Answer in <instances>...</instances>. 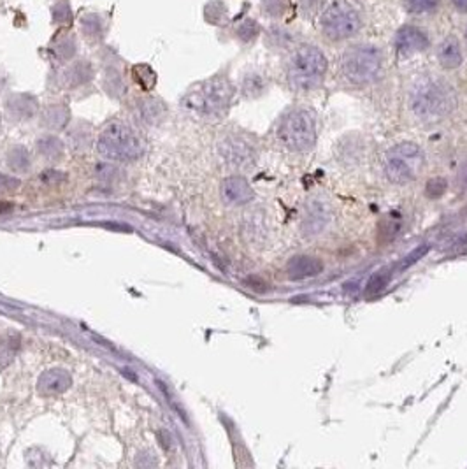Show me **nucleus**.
Instances as JSON below:
<instances>
[{"label": "nucleus", "mask_w": 467, "mask_h": 469, "mask_svg": "<svg viewBox=\"0 0 467 469\" xmlns=\"http://www.w3.org/2000/svg\"><path fill=\"white\" fill-rule=\"evenodd\" d=\"M234 97V86L224 76H215L197 83L181 98L185 111L202 118H216L228 109Z\"/></svg>", "instance_id": "f257e3e1"}, {"label": "nucleus", "mask_w": 467, "mask_h": 469, "mask_svg": "<svg viewBox=\"0 0 467 469\" xmlns=\"http://www.w3.org/2000/svg\"><path fill=\"white\" fill-rule=\"evenodd\" d=\"M455 92L448 83L423 78L411 90V109L422 122H438L455 109Z\"/></svg>", "instance_id": "f03ea898"}, {"label": "nucleus", "mask_w": 467, "mask_h": 469, "mask_svg": "<svg viewBox=\"0 0 467 469\" xmlns=\"http://www.w3.org/2000/svg\"><path fill=\"white\" fill-rule=\"evenodd\" d=\"M327 72V58L317 46L304 44L295 49L289 62L286 78L297 92L315 90L321 85Z\"/></svg>", "instance_id": "7ed1b4c3"}, {"label": "nucleus", "mask_w": 467, "mask_h": 469, "mask_svg": "<svg viewBox=\"0 0 467 469\" xmlns=\"http://www.w3.org/2000/svg\"><path fill=\"white\" fill-rule=\"evenodd\" d=\"M144 144L137 132L123 122H111L97 139V151L114 162H132L142 155Z\"/></svg>", "instance_id": "20e7f679"}, {"label": "nucleus", "mask_w": 467, "mask_h": 469, "mask_svg": "<svg viewBox=\"0 0 467 469\" xmlns=\"http://www.w3.org/2000/svg\"><path fill=\"white\" fill-rule=\"evenodd\" d=\"M339 67L346 81L364 86L374 83L382 76L383 57L376 46L357 44L346 49Z\"/></svg>", "instance_id": "39448f33"}, {"label": "nucleus", "mask_w": 467, "mask_h": 469, "mask_svg": "<svg viewBox=\"0 0 467 469\" xmlns=\"http://www.w3.org/2000/svg\"><path fill=\"white\" fill-rule=\"evenodd\" d=\"M425 165L422 148L414 143H401L386 151L385 172L392 183L404 185L416 180Z\"/></svg>", "instance_id": "423d86ee"}, {"label": "nucleus", "mask_w": 467, "mask_h": 469, "mask_svg": "<svg viewBox=\"0 0 467 469\" xmlns=\"http://www.w3.org/2000/svg\"><path fill=\"white\" fill-rule=\"evenodd\" d=\"M278 137L292 151H308L317 141V122L311 111L293 109L283 116L278 126Z\"/></svg>", "instance_id": "0eeeda50"}, {"label": "nucleus", "mask_w": 467, "mask_h": 469, "mask_svg": "<svg viewBox=\"0 0 467 469\" xmlns=\"http://www.w3.org/2000/svg\"><path fill=\"white\" fill-rule=\"evenodd\" d=\"M321 32L332 41H343L360 30V12L348 0H334L320 18Z\"/></svg>", "instance_id": "6e6552de"}, {"label": "nucleus", "mask_w": 467, "mask_h": 469, "mask_svg": "<svg viewBox=\"0 0 467 469\" xmlns=\"http://www.w3.org/2000/svg\"><path fill=\"white\" fill-rule=\"evenodd\" d=\"M219 155L232 168L244 169L255 162V150L246 139L239 135H228L219 143Z\"/></svg>", "instance_id": "1a4fd4ad"}, {"label": "nucleus", "mask_w": 467, "mask_h": 469, "mask_svg": "<svg viewBox=\"0 0 467 469\" xmlns=\"http://www.w3.org/2000/svg\"><path fill=\"white\" fill-rule=\"evenodd\" d=\"M330 217H332V213L325 200H309L304 209V217H302V232L306 236H318L327 229Z\"/></svg>", "instance_id": "9d476101"}, {"label": "nucleus", "mask_w": 467, "mask_h": 469, "mask_svg": "<svg viewBox=\"0 0 467 469\" xmlns=\"http://www.w3.org/2000/svg\"><path fill=\"white\" fill-rule=\"evenodd\" d=\"M429 46V37L425 32H422L416 27H402L397 34H395V49L402 57H410V55L420 53Z\"/></svg>", "instance_id": "9b49d317"}, {"label": "nucleus", "mask_w": 467, "mask_h": 469, "mask_svg": "<svg viewBox=\"0 0 467 469\" xmlns=\"http://www.w3.org/2000/svg\"><path fill=\"white\" fill-rule=\"evenodd\" d=\"M222 199L228 206H243L253 199V190L243 176H230L222 183Z\"/></svg>", "instance_id": "f8f14e48"}, {"label": "nucleus", "mask_w": 467, "mask_h": 469, "mask_svg": "<svg viewBox=\"0 0 467 469\" xmlns=\"http://www.w3.org/2000/svg\"><path fill=\"white\" fill-rule=\"evenodd\" d=\"M72 384L69 373L66 369L55 367V369H48L39 376L37 381V388L42 396H58L62 392H66Z\"/></svg>", "instance_id": "ddd939ff"}, {"label": "nucleus", "mask_w": 467, "mask_h": 469, "mask_svg": "<svg viewBox=\"0 0 467 469\" xmlns=\"http://www.w3.org/2000/svg\"><path fill=\"white\" fill-rule=\"evenodd\" d=\"M5 111L11 118L23 122V120L34 118L39 113V103L34 95L12 94L5 100Z\"/></svg>", "instance_id": "4468645a"}, {"label": "nucleus", "mask_w": 467, "mask_h": 469, "mask_svg": "<svg viewBox=\"0 0 467 469\" xmlns=\"http://www.w3.org/2000/svg\"><path fill=\"white\" fill-rule=\"evenodd\" d=\"M94 78V67L88 60H70L69 66L62 70L60 81L66 88H79Z\"/></svg>", "instance_id": "2eb2a0df"}, {"label": "nucleus", "mask_w": 467, "mask_h": 469, "mask_svg": "<svg viewBox=\"0 0 467 469\" xmlns=\"http://www.w3.org/2000/svg\"><path fill=\"white\" fill-rule=\"evenodd\" d=\"M323 271V262L311 255H295L286 264V274L290 280H308L318 276Z\"/></svg>", "instance_id": "dca6fc26"}, {"label": "nucleus", "mask_w": 467, "mask_h": 469, "mask_svg": "<svg viewBox=\"0 0 467 469\" xmlns=\"http://www.w3.org/2000/svg\"><path fill=\"white\" fill-rule=\"evenodd\" d=\"M79 27H81V36L85 37L88 44H98V42L104 41L107 34V21L98 12L83 14L81 20H79Z\"/></svg>", "instance_id": "f3484780"}, {"label": "nucleus", "mask_w": 467, "mask_h": 469, "mask_svg": "<svg viewBox=\"0 0 467 469\" xmlns=\"http://www.w3.org/2000/svg\"><path fill=\"white\" fill-rule=\"evenodd\" d=\"M49 53L58 64H69L77 55V41L70 32L58 34L49 46Z\"/></svg>", "instance_id": "a211bd4d"}, {"label": "nucleus", "mask_w": 467, "mask_h": 469, "mask_svg": "<svg viewBox=\"0 0 467 469\" xmlns=\"http://www.w3.org/2000/svg\"><path fill=\"white\" fill-rule=\"evenodd\" d=\"M438 60L444 69H457L462 64V49L455 37H446L438 48Z\"/></svg>", "instance_id": "6ab92c4d"}, {"label": "nucleus", "mask_w": 467, "mask_h": 469, "mask_svg": "<svg viewBox=\"0 0 467 469\" xmlns=\"http://www.w3.org/2000/svg\"><path fill=\"white\" fill-rule=\"evenodd\" d=\"M135 113L141 118V122L153 125V123H159L162 120L165 109H163V104L160 100L150 97L139 100L137 106H135Z\"/></svg>", "instance_id": "aec40b11"}, {"label": "nucleus", "mask_w": 467, "mask_h": 469, "mask_svg": "<svg viewBox=\"0 0 467 469\" xmlns=\"http://www.w3.org/2000/svg\"><path fill=\"white\" fill-rule=\"evenodd\" d=\"M69 120V109L64 104H49L41 113V122L46 129L57 131L66 125Z\"/></svg>", "instance_id": "412c9836"}, {"label": "nucleus", "mask_w": 467, "mask_h": 469, "mask_svg": "<svg viewBox=\"0 0 467 469\" xmlns=\"http://www.w3.org/2000/svg\"><path fill=\"white\" fill-rule=\"evenodd\" d=\"M37 150H39V153H41L42 157H46V159L55 160L58 159V157H62V153H64V144H62L60 139L55 137V135H44V137H41L37 141Z\"/></svg>", "instance_id": "4be33fe9"}, {"label": "nucleus", "mask_w": 467, "mask_h": 469, "mask_svg": "<svg viewBox=\"0 0 467 469\" xmlns=\"http://www.w3.org/2000/svg\"><path fill=\"white\" fill-rule=\"evenodd\" d=\"M20 348V339L18 336H5L0 338V369L8 367L12 362L14 355Z\"/></svg>", "instance_id": "5701e85b"}, {"label": "nucleus", "mask_w": 467, "mask_h": 469, "mask_svg": "<svg viewBox=\"0 0 467 469\" xmlns=\"http://www.w3.org/2000/svg\"><path fill=\"white\" fill-rule=\"evenodd\" d=\"M390 278H392V273H390V269H386V267L385 269L376 271V273L369 278V282H367V286H366L367 297H374V295H378L379 292H383L385 286L388 285V282H390Z\"/></svg>", "instance_id": "b1692460"}, {"label": "nucleus", "mask_w": 467, "mask_h": 469, "mask_svg": "<svg viewBox=\"0 0 467 469\" xmlns=\"http://www.w3.org/2000/svg\"><path fill=\"white\" fill-rule=\"evenodd\" d=\"M8 165L14 172L27 171V169H29V165H30L29 151L25 150L23 146L12 148V150L8 153Z\"/></svg>", "instance_id": "393cba45"}, {"label": "nucleus", "mask_w": 467, "mask_h": 469, "mask_svg": "<svg viewBox=\"0 0 467 469\" xmlns=\"http://www.w3.org/2000/svg\"><path fill=\"white\" fill-rule=\"evenodd\" d=\"M51 14H53V23H57L58 27H67L72 23V8L69 0H57L51 8Z\"/></svg>", "instance_id": "a878e982"}, {"label": "nucleus", "mask_w": 467, "mask_h": 469, "mask_svg": "<svg viewBox=\"0 0 467 469\" xmlns=\"http://www.w3.org/2000/svg\"><path fill=\"white\" fill-rule=\"evenodd\" d=\"M134 79L142 90H151L155 86V81H157V76H155L153 69L148 66H135L134 67Z\"/></svg>", "instance_id": "bb28decb"}, {"label": "nucleus", "mask_w": 467, "mask_h": 469, "mask_svg": "<svg viewBox=\"0 0 467 469\" xmlns=\"http://www.w3.org/2000/svg\"><path fill=\"white\" fill-rule=\"evenodd\" d=\"M402 4H404L408 12L423 14V12L434 11L436 5L439 4V0H402Z\"/></svg>", "instance_id": "cd10ccee"}, {"label": "nucleus", "mask_w": 467, "mask_h": 469, "mask_svg": "<svg viewBox=\"0 0 467 469\" xmlns=\"http://www.w3.org/2000/svg\"><path fill=\"white\" fill-rule=\"evenodd\" d=\"M258 32H261V27H258V23H256V21L244 20L243 23L237 27L236 34L243 42H252V41H255V37L258 36Z\"/></svg>", "instance_id": "c85d7f7f"}, {"label": "nucleus", "mask_w": 467, "mask_h": 469, "mask_svg": "<svg viewBox=\"0 0 467 469\" xmlns=\"http://www.w3.org/2000/svg\"><path fill=\"white\" fill-rule=\"evenodd\" d=\"M446 188L448 183L444 178H432V180L427 181L425 185V196L429 197V199H439V197L446 192Z\"/></svg>", "instance_id": "c756f323"}, {"label": "nucleus", "mask_w": 467, "mask_h": 469, "mask_svg": "<svg viewBox=\"0 0 467 469\" xmlns=\"http://www.w3.org/2000/svg\"><path fill=\"white\" fill-rule=\"evenodd\" d=\"M427 252H429V245H420L418 248H414L413 252L410 253V255H406V257L402 258L401 262V269H408V267H411L413 264H416V262L420 260V258H423L427 255Z\"/></svg>", "instance_id": "7c9ffc66"}, {"label": "nucleus", "mask_w": 467, "mask_h": 469, "mask_svg": "<svg viewBox=\"0 0 467 469\" xmlns=\"http://www.w3.org/2000/svg\"><path fill=\"white\" fill-rule=\"evenodd\" d=\"M262 9L267 12V16H281L284 11V2L283 0H264Z\"/></svg>", "instance_id": "2f4dec72"}, {"label": "nucleus", "mask_w": 467, "mask_h": 469, "mask_svg": "<svg viewBox=\"0 0 467 469\" xmlns=\"http://www.w3.org/2000/svg\"><path fill=\"white\" fill-rule=\"evenodd\" d=\"M18 187H20V180H18V178H12V176L2 174V172H0V193L12 192V190H16Z\"/></svg>", "instance_id": "473e14b6"}, {"label": "nucleus", "mask_w": 467, "mask_h": 469, "mask_svg": "<svg viewBox=\"0 0 467 469\" xmlns=\"http://www.w3.org/2000/svg\"><path fill=\"white\" fill-rule=\"evenodd\" d=\"M262 90V79L258 76H248L244 79V92L248 95H258Z\"/></svg>", "instance_id": "72a5a7b5"}, {"label": "nucleus", "mask_w": 467, "mask_h": 469, "mask_svg": "<svg viewBox=\"0 0 467 469\" xmlns=\"http://www.w3.org/2000/svg\"><path fill=\"white\" fill-rule=\"evenodd\" d=\"M451 4L455 5L459 11L462 12H467V0H451Z\"/></svg>", "instance_id": "f704fd0d"}, {"label": "nucleus", "mask_w": 467, "mask_h": 469, "mask_svg": "<svg viewBox=\"0 0 467 469\" xmlns=\"http://www.w3.org/2000/svg\"><path fill=\"white\" fill-rule=\"evenodd\" d=\"M11 209H12L11 202H8V200H0V215H5V213H9Z\"/></svg>", "instance_id": "c9c22d12"}, {"label": "nucleus", "mask_w": 467, "mask_h": 469, "mask_svg": "<svg viewBox=\"0 0 467 469\" xmlns=\"http://www.w3.org/2000/svg\"><path fill=\"white\" fill-rule=\"evenodd\" d=\"M4 86H5V79H4V76L0 74V92L4 90Z\"/></svg>", "instance_id": "e433bc0d"}, {"label": "nucleus", "mask_w": 467, "mask_h": 469, "mask_svg": "<svg viewBox=\"0 0 467 469\" xmlns=\"http://www.w3.org/2000/svg\"><path fill=\"white\" fill-rule=\"evenodd\" d=\"M0 132H2V125H0Z\"/></svg>", "instance_id": "4c0bfd02"}, {"label": "nucleus", "mask_w": 467, "mask_h": 469, "mask_svg": "<svg viewBox=\"0 0 467 469\" xmlns=\"http://www.w3.org/2000/svg\"><path fill=\"white\" fill-rule=\"evenodd\" d=\"M466 37H467V34H466Z\"/></svg>", "instance_id": "58836bf2"}]
</instances>
